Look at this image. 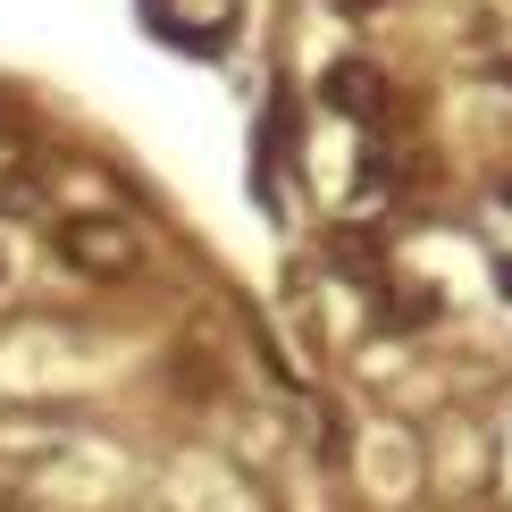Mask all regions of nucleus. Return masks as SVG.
Returning <instances> with one entry per match:
<instances>
[{
	"instance_id": "f257e3e1",
	"label": "nucleus",
	"mask_w": 512,
	"mask_h": 512,
	"mask_svg": "<svg viewBox=\"0 0 512 512\" xmlns=\"http://www.w3.org/2000/svg\"><path fill=\"white\" fill-rule=\"evenodd\" d=\"M51 252H59L76 277H101V286L135 277V261H143L135 227H118V219H59V227H51Z\"/></svg>"
},
{
	"instance_id": "20e7f679",
	"label": "nucleus",
	"mask_w": 512,
	"mask_h": 512,
	"mask_svg": "<svg viewBox=\"0 0 512 512\" xmlns=\"http://www.w3.org/2000/svg\"><path fill=\"white\" fill-rule=\"evenodd\" d=\"M336 9H370V0H336Z\"/></svg>"
},
{
	"instance_id": "f03ea898",
	"label": "nucleus",
	"mask_w": 512,
	"mask_h": 512,
	"mask_svg": "<svg viewBox=\"0 0 512 512\" xmlns=\"http://www.w3.org/2000/svg\"><path fill=\"white\" fill-rule=\"evenodd\" d=\"M143 17L185 51H219V34L236 26V0H143Z\"/></svg>"
},
{
	"instance_id": "7ed1b4c3",
	"label": "nucleus",
	"mask_w": 512,
	"mask_h": 512,
	"mask_svg": "<svg viewBox=\"0 0 512 512\" xmlns=\"http://www.w3.org/2000/svg\"><path fill=\"white\" fill-rule=\"evenodd\" d=\"M319 101L345 110V118H378V110H387V76H378L370 59H336V68L319 76Z\"/></svg>"
}]
</instances>
